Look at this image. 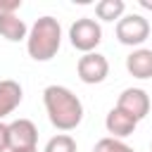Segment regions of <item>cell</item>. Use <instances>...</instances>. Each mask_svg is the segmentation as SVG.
I'll return each mask as SVG.
<instances>
[{
	"label": "cell",
	"instance_id": "1",
	"mask_svg": "<svg viewBox=\"0 0 152 152\" xmlns=\"http://www.w3.org/2000/svg\"><path fill=\"white\" fill-rule=\"evenodd\" d=\"M43 104L50 124L62 133L78 128V124L83 121V102L66 86H48L43 90Z\"/></svg>",
	"mask_w": 152,
	"mask_h": 152
},
{
	"label": "cell",
	"instance_id": "2",
	"mask_svg": "<svg viewBox=\"0 0 152 152\" xmlns=\"http://www.w3.org/2000/svg\"><path fill=\"white\" fill-rule=\"evenodd\" d=\"M62 45V26L55 17L45 14L33 21L26 38V52L36 62H50Z\"/></svg>",
	"mask_w": 152,
	"mask_h": 152
},
{
	"label": "cell",
	"instance_id": "3",
	"mask_svg": "<svg viewBox=\"0 0 152 152\" xmlns=\"http://www.w3.org/2000/svg\"><path fill=\"white\" fill-rule=\"evenodd\" d=\"M69 43L83 55L95 52V48L102 43V26L97 24V19L81 17L69 26Z\"/></svg>",
	"mask_w": 152,
	"mask_h": 152
},
{
	"label": "cell",
	"instance_id": "4",
	"mask_svg": "<svg viewBox=\"0 0 152 152\" xmlns=\"http://www.w3.org/2000/svg\"><path fill=\"white\" fill-rule=\"evenodd\" d=\"M150 38V21L142 14H124L116 21V40L121 45L135 48Z\"/></svg>",
	"mask_w": 152,
	"mask_h": 152
},
{
	"label": "cell",
	"instance_id": "5",
	"mask_svg": "<svg viewBox=\"0 0 152 152\" xmlns=\"http://www.w3.org/2000/svg\"><path fill=\"white\" fill-rule=\"evenodd\" d=\"M76 74L83 83L88 86H95V83H102L107 76H109V62L104 55L100 52H88L83 57H78V64H76Z\"/></svg>",
	"mask_w": 152,
	"mask_h": 152
},
{
	"label": "cell",
	"instance_id": "6",
	"mask_svg": "<svg viewBox=\"0 0 152 152\" xmlns=\"http://www.w3.org/2000/svg\"><path fill=\"white\" fill-rule=\"evenodd\" d=\"M10 131V150H36L38 147V128L31 119H14L7 124Z\"/></svg>",
	"mask_w": 152,
	"mask_h": 152
},
{
	"label": "cell",
	"instance_id": "7",
	"mask_svg": "<svg viewBox=\"0 0 152 152\" xmlns=\"http://www.w3.org/2000/svg\"><path fill=\"white\" fill-rule=\"evenodd\" d=\"M116 107L124 109V112H126L128 116H133L135 121H140V119H145V116L150 114L152 100H150V95H147L142 88H126V90L119 95Z\"/></svg>",
	"mask_w": 152,
	"mask_h": 152
},
{
	"label": "cell",
	"instance_id": "8",
	"mask_svg": "<svg viewBox=\"0 0 152 152\" xmlns=\"http://www.w3.org/2000/svg\"><path fill=\"white\" fill-rule=\"evenodd\" d=\"M135 126H138V121L133 116H128L124 109H119V107H112L107 112V116H104V128H107L109 138H116V140L128 138L135 131Z\"/></svg>",
	"mask_w": 152,
	"mask_h": 152
},
{
	"label": "cell",
	"instance_id": "9",
	"mask_svg": "<svg viewBox=\"0 0 152 152\" xmlns=\"http://www.w3.org/2000/svg\"><path fill=\"white\" fill-rule=\"evenodd\" d=\"M21 97H24V90H21L19 81H12V78L0 81V121L21 104Z\"/></svg>",
	"mask_w": 152,
	"mask_h": 152
},
{
	"label": "cell",
	"instance_id": "10",
	"mask_svg": "<svg viewBox=\"0 0 152 152\" xmlns=\"http://www.w3.org/2000/svg\"><path fill=\"white\" fill-rule=\"evenodd\" d=\"M126 71L135 78H152V50L138 48L126 57Z\"/></svg>",
	"mask_w": 152,
	"mask_h": 152
},
{
	"label": "cell",
	"instance_id": "11",
	"mask_svg": "<svg viewBox=\"0 0 152 152\" xmlns=\"http://www.w3.org/2000/svg\"><path fill=\"white\" fill-rule=\"evenodd\" d=\"M0 36L10 43H19L28 38V26L19 14H0Z\"/></svg>",
	"mask_w": 152,
	"mask_h": 152
},
{
	"label": "cell",
	"instance_id": "12",
	"mask_svg": "<svg viewBox=\"0 0 152 152\" xmlns=\"http://www.w3.org/2000/svg\"><path fill=\"white\" fill-rule=\"evenodd\" d=\"M126 12V2L124 0H100L95 5V14L102 21H119Z\"/></svg>",
	"mask_w": 152,
	"mask_h": 152
},
{
	"label": "cell",
	"instance_id": "13",
	"mask_svg": "<svg viewBox=\"0 0 152 152\" xmlns=\"http://www.w3.org/2000/svg\"><path fill=\"white\" fill-rule=\"evenodd\" d=\"M43 152H76V140L69 133H57L45 142Z\"/></svg>",
	"mask_w": 152,
	"mask_h": 152
},
{
	"label": "cell",
	"instance_id": "14",
	"mask_svg": "<svg viewBox=\"0 0 152 152\" xmlns=\"http://www.w3.org/2000/svg\"><path fill=\"white\" fill-rule=\"evenodd\" d=\"M93 152H135L131 145H126L124 140H116V138H102V140H97L95 142V147H93Z\"/></svg>",
	"mask_w": 152,
	"mask_h": 152
},
{
	"label": "cell",
	"instance_id": "15",
	"mask_svg": "<svg viewBox=\"0 0 152 152\" xmlns=\"http://www.w3.org/2000/svg\"><path fill=\"white\" fill-rule=\"evenodd\" d=\"M21 0H0V14H17Z\"/></svg>",
	"mask_w": 152,
	"mask_h": 152
},
{
	"label": "cell",
	"instance_id": "16",
	"mask_svg": "<svg viewBox=\"0 0 152 152\" xmlns=\"http://www.w3.org/2000/svg\"><path fill=\"white\" fill-rule=\"evenodd\" d=\"M0 152H10V131L7 124L0 121Z\"/></svg>",
	"mask_w": 152,
	"mask_h": 152
},
{
	"label": "cell",
	"instance_id": "17",
	"mask_svg": "<svg viewBox=\"0 0 152 152\" xmlns=\"http://www.w3.org/2000/svg\"><path fill=\"white\" fill-rule=\"evenodd\" d=\"M140 5H142L145 10H152V2H150V0H140Z\"/></svg>",
	"mask_w": 152,
	"mask_h": 152
},
{
	"label": "cell",
	"instance_id": "18",
	"mask_svg": "<svg viewBox=\"0 0 152 152\" xmlns=\"http://www.w3.org/2000/svg\"><path fill=\"white\" fill-rule=\"evenodd\" d=\"M10 152H38V147L36 150H10Z\"/></svg>",
	"mask_w": 152,
	"mask_h": 152
},
{
	"label": "cell",
	"instance_id": "19",
	"mask_svg": "<svg viewBox=\"0 0 152 152\" xmlns=\"http://www.w3.org/2000/svg\"><path fill=\"white\" fill-rule=\"evenodd\" d=\"M150 150H152V142H150Z\"/></svg>",
	"mask_w": 152,
	"mask_h": 152
}]
</instances>
